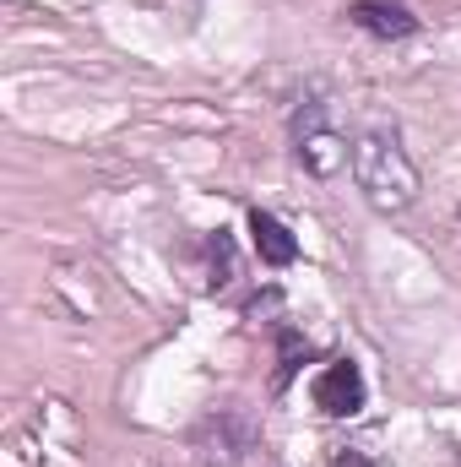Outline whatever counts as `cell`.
Listing matches in <instances>:
<instances>
[{"instance_id":"1","label":"cell","mask_w":461,"mask_h":467,"mask_svg":"<svg viewBox=\"0 0 461 467\" xmlns=\"http://www.w3.org/2000/svg\"><path fill=\"white\" fill-rule=\"evenodd\" d=\"M353 185L364 191V202L374 213H407L424 191L418 163L407 158V147L385 130H364L353 141Z\"/></svg>"},{"instance_id":"2","label":"cell","mask_w":461,"mask_h":467,"mask_svg":"<svg viewBox=\"0 0 461 467\" xmlns=\"http://www.w3.org/2000/svg\"><path fill=\"white\" fill-rule=\"evenodd\" d=\"M364 397H369V386H364V369H358L353 358H332V364L315 375V386H310V402H315L326 419H353V413L364 408Z\"/></svg>"},{"instance_id":"3","label":"cell","mask_w":461,"mask_h":467,"mask_svg":"<svg viewBox=\"0 0 461 467\" xmlns=\"http://www.w3.org/2000/svg\"><path fill=\"white\" fill-rule=\"evenodd\" d=\"M299 163L315 174V180H332L343 163H353V147H347V136H337V130H326L321 125V115L299 119Z\"/></svg>"},{"instance_id":"4","label":"cell","mask_w":461,"mask_h":467,"mask_svg":"<svg viewBox=\"0 0 461 467\" xmlns=\"http://www.w3.org/2000/svg\"><path fill=\"white\" fill-rule=\"evenodd\" d=\"M347 22L374 33V38H413L418 33V16L407 5H391V0H358V5H347Z\"/></svg>"},{"instance_id":"5","label":"cell","mask_w":461,"mask_h":467,"mask_svg":"<svg viewBox=\"0 0 461 467\" xmlns=\"http://www.w3.org/2000/svg\"><path fill=\"white\" fill-rule=\"evenodd\" d=\"M250 244L266 266H293L299 261V239L288 234V223L277 213H261V207L250 213Z\"/></svg>"},{"instance_id":"6","label":"cell","mask_w":461,"mask_h":467,"mask_svg":"<svg viewBox=\"0 0 461 467\" xmlns=\"http://www.w3.org/2000/svg\"><path fill=\"white\" fill-rule=\"evenodd\" d=\"M207 255H212V266H207V288L218 294V288H229L233 277H239V255H233V239L223 229L207 239Z\"/></svg>"},{"instance_id":"7","label":"cell","mask_w":461,"mask_h":467,"mask_svg":"<svg viewBox=\"0 0 461 467\" xmlns=\"http://www.w3.org/2000/svg\"><path fill=\"white\" fill-rule=\"evenodd\" d=\"M277 343H282V380H288V375H293V369L310 358V343H304L293 327H282V337H277Z\"/></svg>"},{"instance_id":"8","label":"cell","mask_w":461,"mask_h":467,"mask_svg":"<svg viewBox=\"0 0 461 467\" xmlns=\"http://www.w3.org/2000/svg\"><path fill=\"white\" fill-rule=\"evenodd\" d=\"M332 467H374V462H369V451H358V446H343V451L332 457Z\"/></svg>"}]
</instances>
